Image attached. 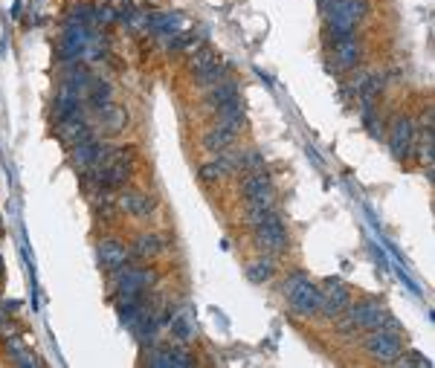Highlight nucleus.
I'll list each match as a JSON object with an SVG mask.
<instances>
[{"instance_id":"1","label":"nucleus","mask_w":435,"mask_h":368,"mask_svg":"<svg viewBox=\"0 0 435 368\" xmlns=\"http://www.w3.org/2000/svg\"><path fill=\"white\" fill-rule=\"evenodd\" d=\"M282 296H285L293 316H302V319L320 316L322 290H320V284H313L308 279V273H302V270H293V273L282 281Z\"/></svg>"},{"instance_id":"2","label":"nucleus","mask_w":435,"mask_h":368,"mask_svg":"<svg viewBox=\"0 0 435 368\" xmlns=\"http://www.w3.org/2000/svg\"><path fill=\"white\" fill-rule=\"evenodd\" d=\"M113 276V290L116 296H143V293H151L160 281V273L157 267H151L148 261H128L125 267H120Z\"/></svg>"},{"instance_id":"3","label":"nucleus","mask_w":435,"mask_h":368,"mask_svg":"<svg viewBox=\"0 0 435 368\" xmlns=\"http://www.w3.org/2000/svg\"><path fill=\"white\" fill-rule=\"evenodd\" d=\"M252 244L259 246L262 253H267V256H285L290 249V232H287L282 215H276L267 223L255 226L252 229Z\"/></svg>"},{"instance_id":"4","label":"nucleus","mask_w":435,"mask_h":368,"mask_svg":"<svg viewBox=\"0 0 435 368\" xmlns=\"http://www.w3.org/2000/svg\"><path fill=\"white\" fill-rule=\"evenodd\" d=\"M415 137H418V125L409 113L394 116L392 125H389V151L394 154V160L406 163L412 154H415Z\"/></svg>"},{"instance_id":"5","label":"nucleus","mask_w":435,"mask_h":368,"mask_svg":"<svg viewBox=\"0 0 435 368\" xmlns=\"http://www.w3.org/2000/svg\"><path fill=\"white\" fill-rule=\"evenodd\" d=\"M148 365L154 368H186V365H197V357L189 351L186 345L177 342H154L148 345V351L143 357Z\"/></svg>"},{"instance_id":"6","label":"nucleus","mask_w":435,"mask_h":368,"mask_svg":"<svg viewBox=\"0 0 435 368\" xmlns=\"http://www.w3.org/2000/svg\"><path fill=\"white\" fill-rule=\"evenodd\" d=\"M360 348L366 357L378 362H394V357L404 351V339L401 334H392V331H366L360 339Z\"/></svg>"},{"instance_id":"7","label":"nucleus","mask_w":435,"mask_h":368,"mask_svg":"<svg viewBox=\"0 0 435 368\" xmlns=\"http://www.w3.org/2000/svg\"><path fill=\"white\" fill-rule=\"evenodd\" d=\"M116 206H120V215L134 218V221H145L157 212V200L143 189H122L116 195Z\"/></svg>"},{"instance_id":"8","label":"nucleus","mask_w":435,"mask_h":368,"mask_svg":"<svg viewBox=\"0 0 435 368\" xmlns=\"http://www.w3.org/2000/svg\"><path fill=\"white\" fill-rule=\"evenodd\" d=\"M328 52H331V67L337 73H351V70H357L360 61H363V44H360L357 35L328 44Z\"/></svg>"},{"instance_id":"9","label":"nucleus","mask_w":435,"mask_h":368,"mask_svg":"<svg viewBox=\"0 0 435 368\" xmlns=\"http://www.w3.org/2000/svg\"><path fill=\"white\" fill-rule=\"evenodd\" d=\"M50 116H52V125H58V122H64V119H73V116H87V105H85V99L73 87L58 84V90L52 96Z\"/></svg>"},{"instance_id":"10","label":"nucleus","mask_w":435,"mask_h":368,"mask_svg":"<svg viewBox=\"0 0 435 368\" xmlns=\"http://www.w3.org/2000/svg\"><path fill=\"white\" fill-rule=\"evenodd\" d=\"M322 307H320V316L325 319H337L345 307L351 304V290L348 284H343L340 279H325L322 281Z\"/></svg>"},{"instance_id":"11","label":"nucleus","mask_w":435,"mask_h":368,"mask_svg":"<svg viewBox=\"0 0 435 368\" xmlns=\"http://www.w3.org/2000/svg\"><path fill=\"white\" fill-rule=\"evenodd\" d=\"M96 261H99V267H102L105 273H116L120 267L134 261L131 258V246L125 241H120V238H102L96 244Z\"/></svg>"},{"instance_id":"12","label":"nucleus","mask_w":435,"mask_h":368,"mask_svg":"<svg viewBox=\"0 0 435 368\" xmlns=\"http://www.w3.org/2000/svg\"><path fill=\"white\" fill-rule=\"evenodd\" d=\"M279 215V203H276V191L273 195H264V198H252V200H244V209H241V221L247 229H255L267 223L270 218Z\"/></svg>"},{"instance_id":"13","label":"nucleus","mask_w":435,"mask_h":368,"mask_svg":"<svg viewBox=\"0 0 435 368\" xmlns=\"http://www.w3.org/2000/svg\"><path fill=\"white\" fill-rule=\"evenodd\" d=\"M96 113V128L105 133V137H116V133H122L128 128V110L122 105H105V108H99L93 110Z\"/></svg>"},{"instance_id":"14","label":"nucleus","mask_w":435,"mask_h":368,"mask_svg":"<svg viewBox=\"0 0 435 368\" xmlns=\"http://www.w3.org/2000/svg\"><path fill=\"white\" fill-rule=\"evenodd\" d=\"M55 128V137L62 140L64 145H78V142H85L90 137H96L93 133V125L87 122V116H73V119H64V122H58L52 125Z\"/></svg>"},{"instance_id":"15","label":"nucleus","mask_w":435,"mask_h":368,"mask_svg":"<svg viewBox=\"0 0 435 368\" xmlns=\"http://www.w3.org/2000/svg\"><path fill=\"white\" fill-rule=\"evenodd\" d=\"M166 244L169 241L160 235V232H140V235L131 241V258L134 261H151L157 256H163Z\"/></svg>"},{"instance_id":"16","label":"nucleus","mask_w":435,"mask_h":368,"mask_svg":"<svg viewBox=\"0 0 435 368\" xmlns=\"http://www.w3.org/2000/svg\"><path fill=\"white\" fill-rule=\"evenodd\" d=\"M273 177L264 171H250V174H241L238 180V195L241 200H252V198H264V195H273Z\"/></svg>"},{"instance_id":"17","label":"nucleus","mask_w":435,"mask_h":368,"mask_svg":"<svg viewBox=\"0 0 435 368\" xmlns=\"http://www.w3.org/2000/svg\"><path fill=\"white\" fill-rule=\"evenodd\" d=\"M215 125H221L227 131H235V133H241L247 128V110L241 105V99H235V102H227L221 108H215Z\"/></svg>"},{"instance_id":"18","label":"nucleus","mask_w":435,"mask_h":368,"mask_svg":"<svg viewBox=\"0 0 435 368\" xmlns=\"http://www.w3.org/2000/svg\"><path fill=\"white\" fill-rule=\"evenodd\" d=\"M90 206H93L96 221H102V223H110V221H116V215H120L113 189H93L90 191Z\"/></svg>"},{"instance_id":"19","label":"nucleus","mask_w":435,"mask_h":368,"mask_svg":"<svg viewBox=\"0 0 435 368\" xmlns=\"http://www.w3.org/2000/svg\"><path fill=\"white\" fill-rule=\"evenodd\" d=\"M99 145H102V140H99V137H90V140H85V142L73 145V148H70V165H73L78 174L90 171V168H93V163H96Z\"/></svg>"},{"instance_id":"20","label":"nucleus","mask_w":435,"mask_h":368,"mask_svg":"<svg viewBox=\"0 0 435 368\" xmlns=\"http://www.w3.org/2000/svg\"><path fill=\"white\" fill-rule=\"evenodd\" d=\"M244 273H247V281H252V284H267L276 279V273H279V261H276V256L264 253L259 258H252Z\"/></svg>"},{"instance_id":"21","label":"nucleus","mask_w":435,"mask_h":368,"mask_svg":"<svg viewBox=\"0 0 435 368\" xmlns=\"http://www.w3.org/2000/svg\"><path fill=\"white\" fill-rule=\"evenodd\" d=\"M235 99H241V87H238V82L224 79V82H218V84H212V87L206 90L204 105L215 110V108H221V105H227V102H235Z\"/></svg>"},{"instance_id":"22","label":"nucleus","mask_w":435,"mask_h":368,"mask_svg":"<svg viewBox=\"0 0 435 368\" xmlns=\"http://www.w3.org/2000/svg\"><path fill=\"white\" fill-rule=\"evenodd\" d=\"M201 145H204V151H209V154H221V151H227V148H232V145H238V133L235 131H227V128H221V125H212L204 137H201Z\"/></svg>"},{"instance_id":"23","label":"nucleus","mask_w":435,"mask_h":368,"mask_svg":"<svg viewBox=\"0 0 435 368\" xmlns=\"http://www.w3.org/2000/svg\"><path fill=\"white\" fill-rule=\"evenodd\" d=\"M110 102H113V84L105 82V79H99V75H93V84H90V90L85 96V105L90 110H99V108H105Z\"/></svg>"},{"instance_id":"24","label":"nucleus","mask_w":435,"mask_h":368,"mask_svg":"<svg viewBox=\"0 0 435 368\" xmlns=\"http://www.w3.org/2000/svg\"><path fill=\"white\" fill-rule=\"evenodd\" d=\"M169 327H171V334H174V339H177V342H192V339H194V334H197L192 311H177V314H171Z\"/></svg>"},{"instance_id":"25","label":"nucleus","mask_w":435,"mask_h":368,"mask_svg":"<svg viewBox=\"0 0 435 368\" xmlns=\"http://www.w3.org/2000/svg\"><path fill=\"white\" fill-rule=\"evenodd\" d=\"M229 67H232L229 61H215L212 67H206V70H201V73H194L192 79H194V84L201 87V90H209L212 84L229 79Z\"/></svg>"},{"instance_id":"26","label":"nucleus","mask_w":435,"mask_h":368,"mask_svg":"<svg viewBox=\"0 0 435 368\" xmlns=\"http://www.w3.org/2000/svg\"><path fill=\"white\" fill-rule=\"evenodd\" d=\"M218 61V52L206 44V47H201L197 52H192V55H186V70L194 75V73H201V70H206V67H212Z\"/></svg>"},{"instance_id":"27","label":"nucleus","mask_w":435,"mask_h":368,"mask_svg":"<svg viewBox=\"0 0 435 368\" xmlns=\"http://www.w3.org/2000/svg\"><path fill=\"white\" fill-rule=\"evenodd\" d=\"M120 24L134 32V35H140V32H148V9H140V6H134L131 12H125L120 17Z\"/></svg>"},{"instance_id":"28","label":"nucleus","mask_w":435,"mask_h":368,"mask_svg":"<svg viewBox=\"0 0 435 368\" xmlns=\"http://www.w3.org/2000/svg\"><path fill=\"white\" fill-rule=\"evenodd\" d=\"M250 171H264V157H262V151H255V148H241L238 151V174H250Z\"/></svg>"},{"instance_id":"29","label":"nucleus","mask_w":435,"mask_h":368,"mask_svg":"<svg viewBox=\"0 0 435 368\" xmlns=\"http://www.w3.org/2000/svg\"><path fill=\"white\" fill-rule=\"evenodd\" d=\"M67 21H73V24H85V27H93V21H96V6H93V3H87V0H78V3H73V6H70V12H67Z\"/></svg>"},{"instance_id":"30","label":"nucleus","mask_w":435,"mask_h":368,"mask_svg":"<svg viewBox=\"0 0 435 368\" xmlns=\"http://www.w3.org/2000/svg\"><path fill=\"white\" fill-rule=\"evenodd\" d=\"M93 6H96V21H93V27L108 29V27H113V24H120V12H116L113 3H93Z\"/></svg>"},{"instance_id":"31","label":"nucleus","mask_w":435,"mask_h":368,"mask_svg":"<svg viewBox=\"0 0 435 368\" xmlns=\"http://www.w3.org/2000/svg\"><path fill=\"white\" fill-rule=\"evenodd\" d=\"M197 180L206 183V186H215V183H221V180H227V177H224V171L218 168L215 160H206V163L197 165Z\"/></svg>"},{"instance_id":"32","label":"nucleus","mask_w":435,"mask_h":368,"mask_svg":"<svg viewBox=\"0 0 435 368\" xmlns=\"http://www.w3.org/2000/svg\"><path fill=\"white\" fill-rule=\"evenodd\" d=\"M363 125L371 137H383V128H380V113H378V105H363Z\"/></svg>"},{"instance_id":"33","label":"nucleus","mask_w":435,"mask_h":368,"mask_svg":"<svg viewBox=\"0 0 435 368\" xmlns=\"http://www.w3.org/2000/svg\"><path fill=\"white\" fill-rule=\"evenodd\" d=\"M392 365H424V368H429V360H424L418 351H401Z\"/></svg>"},{"instance_id":"34","label":"nucleus","mask_w":435,"mask_h":368,"mask_svg":"<svg viewBox=\"0 0 435 368\" xmlns=\"http://www.w3.org/2000/svg\"><path fill=\"white\" fill-rule=\"evenodd\" d=\"M12 362H15V365H27V368L41 365V360H38L35 354H29V348H27V351H21V354H15V357H12Z\"/></svg>"},{"instance_id":"35","label":"nucleus","mask_w":435,"mask_h":368,"mask_svg":"<svg viewBox=\"0 0 435 368\" xmlns=\"http://www.w3.org/2000/svg\"><path fill=\"white\" fill-rule=\"evenodd\" d=\"M21 3H24V0H15V6H12V15H15V17L21 15Z\"/></svg>"},{"instance_id":"36","label":"nucleus","mask_w":435,"mask_h":368,"mask_svg":"<svg viewBox=\"0 0 435 368\" xmlns=\"http://www.w3.org/2000/svg\"><path fill=\"white\" fill-rule=\"evenodd\" d=\"M3 322H6V304L0 302V325H3Z\"/></svg>"},{"instance_id":"37","label":"nucleus","mask_w":435,"mask_h":368,"mask_svg":"<svg viewBox=\"0 0 435 368\" xmlns=\"http://www.w3.org/2000/svg\"><path fill=\"white\" fill-rule=\"evenodd\" d=\"M0 235H3V221H0Z\"/></svg>"}]
</instances>
